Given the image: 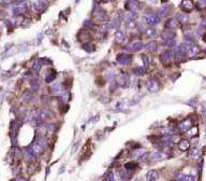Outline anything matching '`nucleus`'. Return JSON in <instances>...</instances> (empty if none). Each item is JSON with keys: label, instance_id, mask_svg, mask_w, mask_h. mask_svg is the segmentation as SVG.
Returning a JSON list of instances; mask_svg holds the SVG:
<instances>
[{"label": "nucleus", "instance_id": "obj_1", "mask_svg": "<svg viewBox=\"0 0 206 181\" xmlns=\"http://www.w3.org/2000/svg\"><path fill=\"white\" fill-rule=\"evenodd\" d=\"M29 8H30V2L27 1V0H23L20 4H16L14 8L12 9V13L14 15H20L25 13Z\"/></svg>", "mask_w": 206, "mask_h": 181}, {"label": "nucleus", "instance_id": "obj_2", "mask_svg": "<svg viewBox=\"0 0 206 181\" xmlns=\"http://www.w3.org/2000/svg\"><path fill=\"white\" fill-rule=\"evenodd\" d=\"M143 18H144L145 23L147 25L149 26H155L160 23V17H159V15L155 14V13H146V14H144Z\"/></svg>", "mask_w": 206, "mask_h": 181}, {"label": "nucleus", "instance_id": "obj_3", "mask_svg": "<svg viewBox=\"0 0 206 181\" xmlns=\"http://www.w3.org/2000/svg\"><path fill=\"white\" fill-rule=\"evenodd\" d=\"M146 88L151 93H157L160 90V83H159V81L157 79L151 78V79H149L146 82Z\"/></svg>", "mask_w": 206, "mask_h": 181}, {"label": "nucleus", "instance_id": "obj_4", "mask_svg": "<svg viewBox=\"0 0 206 181\" xmlns=\"http://www.w3.org/2000/svg\"><path fill=\"white\" fill-rule=\"evenodd\" d=\"M49 113L47 110H42L41 112H39L37 116H34V124L36 125H41L47 120Z\"/></svg>", "mask_w": 206, "mask_h": 181}, {"label": "nucleus", "instance_id": "obj_5", "mask_svg": "<svg viewBox=\"0 0 206 181\" xmlns=\"http://www.w3.org/2000/svg\"><path fill=\"white\" fill-rule=\"evenodd\" d=\"M160 62L163 66H169L172 62V53L170 51H164L160 55Z\"/></svg>", "mask_w": 206, "mask_h": 181}, {"label": "nucleus", "instance_id": "obj_6", "mask_svg": "<svg viewBox=\"0 0 206 181\" xmlns=\"http://www.w3.org/2000/svg\"><path fill=\"white\" fill-rule=\"evenodd\" d=\"M117 62L122 66H129L132 63V58L129 54H119L117 57Z\"/></svg>", "mask_w": 206, "mask_h": 181}, {"label": "nucleus", "instance_id": "obj_7", "mask_svg": "<svg viewBox=\"0 0 206 181\" xmlns=\"http://www.w3.org/2000/svg\"><path fill=\"white\" fill-rule=\"evenodd\" d=\"M43 151H44V147L41 146L39 142H34V143L32 144L31 149L29 150V152H30L32 155L37 156V155H39V154H42Z\"/></svg>", "mask_w": 206, "mask_h": 181}, {"label": "nucleus", "instance_id": "obj_8", "mask_svg": "<svg viewBox=\"0 0 206 181\" xmlns=\"http://www.w3.org/2000/svg\"><path fill=\"white\" fill-rule=\"evenodd\" d=\"M126 8H127L130 12H136L138 9L141 8V2L138 1V0H130L129 2L127 3Z\"/></svg>", "mask_w": 206, "mask_h": 181}, {"label": "nucleus", "instance_id": "obj_9", "mask_svg": "<svg viewBox=\"0 0 206 181\" xmlns=\"http://www.w3.org/2000/svg\"><path fill=\"white\" fill-rule=\"evenodd\" d=\"M167 154L165 152H162V151H155V152L151 154V160L154 161H164L167 158Z\"/></svg>", "mask_w": 206, "mask_h": 181}, {"label": "nucleus", "instance_id": "obj_10", "mask_svg": "<svg viewBox=\"0 0 206 181\" xmlns=\"http://www.w3.org/2000/svg\"><path fill=\"white\" fill-rule=\"evenodd\" d=\"M192 126H193V123H192L191 119H186L183 122H181V124H179V129H181V132H185L186 133L187 130L189 129V128H191Z\"/></svg>", "mask_w": 206, "mask_h": 181}, {"label": "nucleus", "instance_id": "obj_11", "mask_svg": "<svg viewBox=\"0 0 206 181\" xmlns=\"http://www.w3.org/2000/svg\"><path fill=\"white\" fill-rule=\"evenodd\" d=\"M52 90L55 95H60L65 92V88H63V85L61 83H55L52 85Z\"/></svg>", "mask_w": 206, "mask_h": 181}, {"label": "nucleus", "instance_id": "obj_12", "mask_svg": "<svg viewBox=\"0 0 206 181\" xmlns=\"http://www.w3.org/2000/svg\"><path fill=\"white\" fill-rule=\"evenodd\" d=\"M201 155H202V151L199 150V149H193V150H191L189 152V158L190 160H192V161H198L199 158L201 157Z\"/></svg>", "mask_w": 206, "mask_h": 181}, {"label": "nucleus", "instance_id": "obj_13", "mask_svg": "<svg viewBox=\"0 0 206 181\" xmlns=\"http://www.w3.org/2000/svg\"><path fill=\"white\" fill-rule=\"evenodd\" d=\"M172 8L169 6V4H164L163 7H161L160 10H159V17H165L170 14Z\"/></svg>", "mask_w": 206, "mask_h": 181}, {"label": "nucleus", "instance_id": "obj_14", "mask_svg": "<svg viewBox=\"0 0 206 181\" xmlns=\"http://www.w3.org/2000/svg\"><path fill=\"white\" fill-rule=\"evenodd\" d=\"M185 55H186V54L183 53V52L179 50V48L174 49V51H173V53H172V56H174L176 62H181V60H183Z\"/></svg>", "mask_w": 206, "mask_h": 181}, {"label": "nucleus", "instance_id": "obj_15", "mask_svg": "<svg viewBox=\"0 0 206 181\" xmlns=\"http://www.w3.org/2000/svg\"><path fill=\"white\" fill-rule=\"evenodd\" d=\"M181 7L185 12H190L193 9V3H192L191 0H183Z\"/></svg>", "mask_w": 206, "mask_h": 181}, {"label": "nucleus", "instance_id": "obj_16", "mask_svg": "<svg viewBox=\"0 0 206 181\" xmlns=\"http://www.w3.org/2000/svg\"><path fill=\"white\" fill-rule=\"evenodd\" d=\"M114 38H115V41L117 43H122L124 41V38H126V35L122 30H117L114 35Z\"/></svg>", "mask_w": 206, "mask_h": 181}, {"label": "nucleus", "instance_id": "obj_17", "mask_svg": "<svg viewBox=\"0 0 206 181\" xmlns=\"http://www.w3.org/2000/svg\"><path fill=\"white\" fill-rule=\"evenodd\" d=\"M145 177H146V181H156L159 178V175L156 170L153 169V170H149V171L146 174Z\"/></svg>", "mask_w": 206, "mask_h": 181}, {"label": "nucleus", "instance_id": "obj_18", "mask_svg": "<svg viewBox=\"0 0 206 181\" xmlns=\"http://www.w3.org/2000/svg\"><path fill=\"white\" fill-rule=\"evenodd\" d=\"M190 148V141L188 139H183L178 143V149L181 151H187Z\"/></svg>", "mask_w": 206, "mask_h": 181}, {"label": "nucleus", "instance_id": "obj_19", "mask_svg": "<svg viewBox=\"0 0 206 181\" xmlns=\"http://www.w3.org/2000/svg\"><path fill=\"white\" fill-rule=\"evenodd\" d=\"M157 48H158V43L156 41H150V42H148L145 45V50L148 52H156Z\"/></svg>", "mask_w": 206, "mask_h": 181}, {"label": "nucleus", "instance_id": "obj_20", "mask_svg": "<svg viewBox=\"0 0 206 181\" xmlns=\"http://www.w3.org/2000/svg\"><path fill=\"white\" fill-rule=\"evenodd\" d=\"M200 48H199L198 45H190L189 50L187 52V54L189 55V56H195V55H198L200 53Z\"/></svg>", "mask_w": 206, "mask_h": 181}, {"label": "nucleus", "instance_id": "obj_21", "mask_svg": "<svg viewBox=\"0 0 206 181\" xmlns=\"http://www.w3.org/2000/svg\"><path fill=\"white\" fill-rule=\"evenodd\" d=\"M160 133L162 136H172L175 135V130L172 127H163L160 129Z\"/></svg>", "mask_w": 206, "mask_h": 181}, {"label": "nucleus", "instance_id": "obj_22", "mask_svg": "<svg viewBox=\"0 0 206 181\" xmlns=\"http://www.w3.org/2000/svg\"><path fill=\"white\" fill-rule=\"evenodd\" d=\"M176 20L179 23H181V24H185L188 21V15H187L186 12H179L177 16H176Z\"/></svg>", "mask_w": 206, "mask_h": 181}, {"label": "nucleus", "instance_id": "obj_23", "mask_svg": "<svg viewBox=\"0 0 206 181\" xmlns=\"http://www.w3.org/2000/svg\"><path fill=\"white\" fill-rule=\"evenodd\" d=\"M98 17H99L103 23H105V24L108 22V18H110V17H108V14H107L104 10H100L99 14H98Z\"/></svg>", "mask_w": 206, "mask_h": 181}, {"label": "nucleus", "instance_id": "obj_24", "mask_svg": "<svg viewBox=\"0 0 206 181\" xmlns=\"http://www.w3.org/2000/svg\"><path fill=\"white\" fill-rule=\"evenodd\" d=\"M176 26H177V21H176V18H171V20L167 21V24H165V27L169 29L176 28Z\"/></svg>", "mask_w": 206, "mask_h": 181}, {"label": "nucleus", "instance_id": "obj_25", "mask_svg": "<svg viewBox=\"0 0 206 181\" xmlns=\"http://www.w3.org/2000/svg\"><path fill=\"white\" fill-rule=\"evenodd\" d=\"M143 46H144V44H143L141 41H138V42H134L131 45V50H132L133 52H138L140 50L143 49Z\"/></svg>", "mask_w": 206, "mask_h": 181}, {"label": "nucleus", "instance_id": "obj_26", "mask_svg": "<svg viewBox=\"0 0 206 181\" xmlns=\"http://www.w3.org/2000/svg\"><path fill=\"white\" fill-rule=\"evenodd\" d=\"M56 76H57V74H56V71H54V70H52L49 74H46V78H45V81L47 83H51V82H53L54 81V79L56 78Z\"/></svg>", "mask_w": 206, "mask_h": 181}, {"label": "nucleus", "instance_id": "obj_27", "mask_svg": "<svg viewBox=\"0 0 206 181\" xmlns=\"http://www.w3.org/2000/svg\"><path fill=\"white\" fill-rule=\"evenodd\" d=\"M197 134H198V127H197V126H192L191 128H189V129L186 132V135L188 136V137H194Z\"/></svg>", "mask_w": 206, "mask_h": 181}, {"label": "nucleus", "instance_id": "obj_28", "mask_svg": "<svg viewBox=\"0 0 206 181\" xmlns=\"http://www.w3.org/2000/svg\"><path fill=\"white\" fill-rule=\"evenodd\" d=\"M164 45L165 46H169V48H173L176 45V39L175 38H171V39L164 40Z\"/></svg>", "mask_w": 206, "mask_h": 181}, {"label": "nucleus", "instance_id": "obj_29", "mask_svg": "<svg viewBox=\"0 0 206 181\" xmlns=\"http://www.w3.org/2000/svg\"><path fill=\"white\" fill-rule=\"evenodd\" d=\"M30 85H31V88H32L34 92H37V90H39V88H40V80L33 79L32 81H31Z\"/></svg>", "mask_w": 206, "mask_h": 181}, {"label": "nucleus", "instance_id": "obj_30", "mask_svg": "<svg viewBox=\"0 0 206 181\" xmlns=\"http://www.w3.org/2000/svg\"><path fill=\"white\" fill-rule=\"evenodd\" d=\"M45 7H46V3L42 2V1H38V2L34 3V9H36L37 11H41V10H43Z\"/></svg>", "mask_w": 206, "mask_h": 181}, {"label": "nucleus", "instance_id": "obj_31", "mask_svg": "<svg viewBox=\"0 0 206 181\" xmlns=\"http://www.w3.org/2000/svg\"><path fill=\"white\" fill-rule=\"evenodd\" d=\"M145 71H146V68L144 67H136L133 69V72L135 74H138V76H141V74H145Z\"/></svg>", "mask_w": 206, "mask_h": 181}, {"label": "nucleus", "instance_id": "obj_32", "mask_svg": "<svg viewBox=\"0 0 206 181\" xmlns=\"http://www.w3.org/2000/svg\"><path fill=\"white\" fill-rule=\"evenodd\" d=\"M157 34V30L155 28H148L146 30V36L148 38H154Z\"/></svg>", "mask_w": 206, "mask_h": 181}, {"label": "nucleus", "instance_id": "obj_33", "mask_svg": "<svg viewBox=\"0 0 206 181\" xmlns=\"http://www.w3.org/2000/svg\"><path fill=\"white\" fill-rule=\"evenodd\" d=\"M175 37V35H174V32H172V31H165L163 35H162V38H163L164 40H167V39H171V38H174Z\"/></svg>", "mask_w": 206, "mask_h": 181}, {"label": "nucleus", "instance_id": "obj_34", "mask_svg": "<svg viewBox=\"0 0 206 181\" xmlns=\"http://www.w3.org/2000/svg\"><path fill=\"white\" fill-rule=\"evenodd\" d=\"M136 27V23H135V21H131V20H129L127 22V28L128 29H130V30H133V29L135 28Z\"/></svg>", "mask_w": 206, "mask_h": 181}, {"label": "nucleus", "instance_id": "obj_35", "mask_svg": "<svg viewBox=\"0 0 206 181\" xmlns=\"http://www.w3.org/2000/svg\"><path fill=\"white\" fill-rule=\"evenodd\" d=\"M142 60H143V62H144V66H143V67L147 69L148 66H149V58H148L146 55H142Z\"/></svg>", "mask_w": 206, "mask_h": 181}, {"label": "nucleus", "instance_id": "obj_36", "mask_svg": "<svg viewBox=\"0 0 206 181\" xmlns=\"http://www.w3.org/2000/svg\"><path fill=\"white\" fill-rule=\"evenodd\" d=\"M41 67H42V64H41V62H36V63H34V65H33L34 72H39V71L41 70Z\"/></svg>", "mask_w": 206, "mask_h": 181}, {"label": "nucleus", "instance_id": "obj_37", "mask_svg": "<svg viewBox=\"0 0 206 181\" xmlns=\"http://www.w3.org/2000/svg\"><path fill=\"white\" fill-rule=\"evenodd\" d=\"M124 168L126 169H134V168H136V164L133 162H130V163H127L124 165Z\"/></svg>", "mask_w": 206, "mask_h": 181}, {"label": "nucleus", "instance_id": "obj_38", "mask_svg": "<svg viewBox=\"0 0 206 181\" xmlns=\"http://www.w3.org/2000/svg\"><path fill=\"white\" fill-rule=\"evenodd\" d=\"M128 18L131 21H135V18L138 17V14H136L135 12H130V13H128Z\"/></svg>", "mask_w": 206, "mask_h": 181}, {"label": "nucleus", "instance_id": "obj_39", "mask_svg": "<svg viewBox=\"0 0 206 181\" xmlns=\"http://www.w3.org/2000/svg\"><path fill=\"white\" fill-rule=\"evenodd\" d=\"M92 44H90V43H85L84 45H83V49H84L85 51H87V52H90L92 51Z\"/></svg>", "mask_w": 206, "mask_h": 181}, {"label": "nucleus", "instance_id": "obj_40", "mask_svg": "<svg viewBox=\"0 0 206 181\" xmlns=\"http://www.w3.org/2000/svg\"><path fill=\"white\" fill-rule=\"evenodd\" d=\"M119 26H120V23H119V21H114V22L112 23L111 27H112V28H119Z\"/></svg>", "mask_w": 206, "mask_h": 181}, {"label": "nucleus", "instance_id": "obj_41", "mask_svg": "<svg viewBox=\"0 0 206 181\" xmlns=\"http://www.w3.org/2000/svg\"><path fill=\"white\" fill-rule=\"evenodd\" d=\"M106 180L107 181H115V178H114V174L113 173L108 174V176L106 177Z\"/></svg>", "mask_w": 206, "mask_h": 181}, {"label": "nucleus", "instance_id": "obj_42", "mask_svg": "<svg viewBox=\"0 0 206 181\" xmlns=\"http://www.w3.org/2000/svg\"><path fill=\"white\" fill-rule=\"evenodd\" d=\"M84 25L86 26V27H88V28H91L93 26V24L91 22H89V21H86V22L84 23Z\"/></svg>", "mask_w": 206, "mask_h": 181}, {"label": "nucleus", "instance_id": "obj_43", "mask_svg": "<svg viewBox=\"0 0 206 181\" xmlns=\"http://www.w3.org/2000/svg\"><path fill=\"white\" fill-rule=\"evenodd\" d=\"M15 181H27V180H26L25 178H23V177H18Z\"/></svg>", "mask_w": 206, "mask_h": 181}, {"label": "nucleus", "instance_id": "obj_44", "mask_svg": "<svg viewBox=\"0 0 206 181\" xmlns=\"http://www.w3.org/2000/svg\"><path fill=\"white\" fill-rule=\"evenodd\" d=\"M203 26H204V27H206V20L203 21Z\"/></svg>", "mask_w": 206, "mask_h": 181}, {"label": "nucleus", "instance_id": "obj_45", "mask_svg": "<svg viewBox=\"0 0 206 181\" xmlns=\"http://www.w3.org/2000/svg\"><path fill=\"white\" fill-rule=\"evenodd\" d=\"M203 38H204V41H206V35L205 34L203 35Z\"/></svg>", "mask_w": 206, "mask_h": 181}, {"label": "nucleus", "instance_id": "obj_46", "mask_svg": "<svg viewBox=\"0 0 206 181\" xmlns=\"http://www.w3.org/2000/svg\"><path fill=\"white\" fill-rule=\"evenodd\" d=\"M135 181H143V180H142V179L141 178H138V179H136V180Z\"/></svg>", "mask_w": 206, "mask_h": 181}, {"label": "nucleus", "instance_id": "obj_47", "mask_svg": "<svg viewBox=\"0 0 206 181\" xmlns=\"http://www.w3.org/2000/svg\"><path fill=\"white\" fill-rule=\"evenodd\" d=\"M161 1H162V2H165V1H167V0H161Z\"/></svg>", "mask_w": 206, "mask_h": 181}]
</instances>
